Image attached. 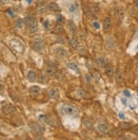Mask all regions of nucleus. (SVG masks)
<instances>
[{"label": "nucleus", "instance_id": "obj_20", "mask_svg": "<svg viewBox=\"0 0 138 140\" xmlns=\"http://www.w3.org/2000/svg\"><path fill=\"white\" fill-rule=\"evenodd\" d=\"M46 9H47V7H46V4L42 2V3H40L39 4H38L37 6V13L39 14V15H42L43 13H45L46 11Z\"/></svg>", "mask_w": 138, "mask_h": 140}, {"label": "nucleus", "instance_id": "obj_36", "mask_svg": "<svg viewBox=\"0 0 138 140\" xmlns=\"http://www.w3.org/2000/svg\"><path fill=\"white\" fill-rule=\"evenodd\" d=\"M57 20H58V22H60V23L64 22V17L61 15H59L57 16Z\"/></svg>", "mask_w": 138, "mask_h": 140}, {"label": "nucleus", "instance_id": "obj_23", "mask_svg": "<svg viewBox=\"0 0 138 140\" xmlns=\"http://www.w3.org/2000/svg\"><path fill=\"white\" fill-rule=\"evenodd\" d=\"M105 72H106V74H107V76H109V77H113V75L114 74V68H113L112 65H107Z\"/></svg>", "mask_w": 138, "mask_h": 140}, {"label": "nucleus", "instance_id": "obj_30", "mask_svg": "<svg viewBox=\"0 0 138 140\" xmlns=\"http://www.w3.org/2000/svg\"><path fill=\"white\" fill-rule=\"evenodd\" d=\"M70 44H71V46L74 49H76V48L78 47V40L75 38V36L71 38V39H70Z\"/></svg>", "mask_w": 138, "mask_h": 140}, {"label": "nucleus", "instance_id": "obj_27", "mask_svg": "<svg viewBox=\"0 0 138 140\" xmlns=\"http://www.w3.org/2000/svg\"><path fill=\"white\" fill-rule=\"evenodd\" d=\"M91 10L96 15V14L99 13V11H100V6H99L98 3H93V4H92Z\"/></svg>", "mask_w": 138, "mask_h": 140}, {"label": "nucleus", "instance_id": "obj_41", "mask_svg": "<svg viewBox=\"0 0 138 140\" xmlns=\"http://www.w3.org/2000/svg\"><path fill=\"white\" fill-rule=\"evenodd\" d=\"M57 42H59V43H64V40L63 38H61V37H59V38H57Z\"/></svg>", "mask_w": 138, "mask_h": 140}, {"label": "nucleus", "instance_id": "obj_45", "mask_svg": "<svg viewBox=\"0 0 138 140\" xmlns=\"http://www.w3.org/2000/svg\"><path fill=\"white\" fill-rule=\"evenodd\" d=\"M119 117H120V119H122V120L125 119V116H124V114H123V113H121V112L119 113Z\"/></svg>", "mask_w": 138, "mask_h": 140}, {"label": "nucleus", "instance_id": "obj_9", "mask_svg": "<svg viewBox=\"0 0 138 140\" xmlns=\"http://www.w3.org/2000/svg\"><path fill=\"white\" fill-rule=\"evenodd\" d=\"M55 53H56V54H57V55L60 58H64V57H66V56H67L66 50H65V49H64V48H62V47L57 48V49H55Z\"/></svg>", "mask_w": 138, "mask_h": 140}, {"label": "nucleus", "instance_id": "obj_21", "mask_svg": "<svg viewBox=\"0 0 138 140\" xmlns=\"http://www.w3.org/2000/svg\"><path fill=\"white\" fill-rule=\"evenodd\" d=\"M54 33H56V34H63V33L64 32V27L62 25L58 24L54 26Z\"/></svg>", "mask_w": 138, "mask_h": 140}, {"label": "nucleus", "instance_id": "obj_15", "mask_svg": "<svg viewBox=\"0 0 138 140\" xmlns=\"http://www.w3.org/2000/svg\"><path fill=\"white\" fill-rule=\"evenodd\" d=\"M29 92L31 95H38L41 92V88L38 86H31L29 88Z\"/></svg>", "mask_w": 138, "mask_h": 140}, {"label": "nucleus", "instance_id": "obj_14", "mask_svg": "<svg viewBox=\"0 0 138 140\" xmlns=\"http://www.w3.org/2000/svg\"><path fill=\"white\" fill-rule=\"evenodd\" d=\"M15 107L13 104H7L4 107V112L6 114L11 115L13 113H15Z\"/></svg>", "mask_w": 138, "mask_h": 140}, {"label": "nucleus", "instance_id": "obj_3", "mask_svg": "<svg viewBox=\"0 0 138 140\" xmlns=\"http://www.w3.org/2000/svg\"><path fill=\"white\" fill-rule=\"evenodd\" d=\"M32 48L37 52H42L44 49V42L42 38H36L32 42Z\"/></svg>", "mask_w": 138, "mask_h": 140}, {"label": "nucleus", "instance_id": "obj_7", "mask_svg": "<svg viewBox=\"0 0 138 140\" xmlns=\"http://www.w3.org/2000/svg\"><path fill=\"white\" fill-rule=\"evenodd\" d=\"M68 26H69V29H70V32L73 36H76L77 35V27L75 26V22L72 20H69L68 21Z\"/></svg>", "mask_w": 138, "mask_h": 140}, {"label": "nucleus", "instance_id": "obj_35", "mask_svg": "<svg viewBox=\"0 0 138 140\" xmlns=\"http://www.w3.org/2000/svg\"><path fill=\"white\" fill-rule=\"evenodd\" d=\"M39 81H40V82H42V83H46L47 82V77H46L44 74H41L39 77Z\"/></svg>", "mask_w": 138, "mask_h": 140}, {"label": "nucleus", "instance_id": "obj_48", "mask_svg": "<svg viewBox=\"0 0 138 140\" xmlns=\"http://www.w3.org/2000/svg\"><path fill=\"white\" fill-rule=\"evenodd\" d=\"M135 65H136V67H137V68L138 69V61L136 62V64H135Z\"/></svg>", "mask_w": 138, "mask_h": 140}, {"label": "nucleus", "instance_id": "obj_18", "mask_svg": "<svg viewBox=\"0 0 138 140\" xmlns=\"http://www.w3.org/2000/svg\"><path fill=\"white\" fill-rule=\"evenodd\" d=\"M119 127L122 130H130L132 128V125L129 122H120Z\"/></svg>", "mask_w": 138, "mask_h": 140}, {"label": "nucleus", "instance_id": "obj_44", "mask_svg": "<svg viewBox=\"0 0 138 140\" xmlns=\"http://www.w3.org/2000/svg\"><path fill=\"white\" fill-rule=\"evenodd\" d=\"M123 93L126 97H130V96H131V95H130V92H129L128 90H124Z\"/></svg>", "mask_w": 138, "mask_h": 140}, {"label": "nucleus", "instance_id": "obj_33", "mask_svg": "<svg viewBox=\"0 0 138 140\" xmlns=\"http://www.w3.org/2000/svg\"><path fill=\"white\" fill-rule=\"evenodd\" d=\"M92 77H93V79H94L96 81H100V79H101V74L99 73L98 71H93V73H92Z\"/></svg>", "mask_w": 138, "mask_h": 140}, {"label": "nucleus", "instance_id": "obj_52", "mask_svg": "<svg viewBox=\"0 0 138 140\" xmlns=\"http://www.w3.org/2000/svg\"><path fill=\"white\" fill-rule=\"evenodd\" d=\"M137 49H138V46H137Z\"/></svg>", "mask_w": 138, "mask_h": 140}, {"label": "nucleus", "instance_id": "obj_16", "mask_svg": "<svg viewBox=\"0 0 138 140\" xmlns=\"http://www.w3.org/2000/svg\"><path fill=\"white\" fill-rule=\"evenodd\" d=\"M115 15L119 20H122L124 19V17H125V11H124V10H122V9L118 8L116 9L115 10Z\"/></svg>", "mask_w": 138, "mask_h": 140}, {"label": "nucleus", "instance_id": "obj_4", "mask_svg": "<svg viewBox=\"0 0 138 140\" xmlns=\"http://www.w3.org/2000/svg\"><path fill=\"white\" fill-rule=\"evenodd\" d=\"M37 29H38V23H37V21L35 20V19H33V20H31L29 23L30 33H31V34H32V33L37 32Z\"/></svg>", "mask_w": 138, "mask_h": 140}, {"label": "nucleus", "instance_id": "obj_47", "mask_svg": "<svg viewBox=\"0 0 138 140\" xmlns=\"http://www.w3.org/2000/svg\"><path fill=\"white\" fill-rule=\"evenodd\" d=\"M135 6L137 7V8H138V0H136L135 1Z\"/></svg>", "mask_w": 138, "mask_h": 140}, {"label": "nucleus", "instance_id": "obj_32", "mask_svg": "<svg viewBox=\"0 0 138 140\" xmlns=\"http://www.w3.org/2000/svg\"><path fill=\"white\" fill-rule=\"evenodd\" d=\"M39 120H40L42 122L45 123V124H49V119H48V117H47V116H45V115H41V116H39Z\"/></svg>", "mask_w": 138, "mask_h": 140}, {"label": "nucleus", "instance_id": "obj_29", "mask_svg": "<svg viewBox=\"0 0 138 140\" xmlns=\"http://www.w3.org/2000/svg\"><path fill=\"white\" fill-rule=\"evenodd\" d=\"M112 134L113 136H114V137L116 138H120V136L123 134V131H122V129L119 128V129H114V131L112 132Z\"/></svg>", "mask_w": 138, "mask_h": 140}, {"label": "nucleus", "instance_id": "obj_43", "mask_svg": "<svg viewBox=\"0 0 138 140\" xmlns=\"http://www.w3.org/2000/svg\"><path fill=\"white\" fill-rule=\"evenodd\" d=\"M0 3H2L3 5L8 4V3H9V0H0Z\"/></svg>", "mask_w": 138, "mask_h": 140}, {"label": "nucleus", "instance_id": "obj_10", "mask_svg": "<svg viewBox=\"0 0 138 140\" xmlns=\"http://www.w3.org/2000/svg\"><path fill=\"white\" fill-rule=\"evenodd\" d=\"M84 12H85V14H86V15L88 17V18L96 19V15H95V14L92 11L91 8H89V7H87V6H84Z\"/></svg>", "mask_w": 138, "mask_h": 140}, {"label": "nucleus", "instance_id": "obj_42", "mask_svg": "<svg viewBox=\"0 0 138 140\" xmlns=\"http://www.w3.org/2000/svg\"><path fill=\"white\" fill-rule=\"evenodd\" d=\"M93 26H94V27L96 28V29H99V28H100V24H99L98 21H94V22H93Z\"/></svg>", "mask_w": 138, "mask_h": 140}, {"label": "nucleus", "instance_id": "obj_40", "mask_svg": "<svg viewBox=\"0 0 138 140\" xmlns=\"http://www.w3.org/2000/svg\"><path fill=\"white\" fill-rule=\"evenodd\" d=\"M132 132L138 134V125H136V126H134V127H132Z\"/></svg>", "mask_w": 138, "mask_h": 140}, {"label": "nucleus", "instance_id": "obj_2", "mask_svg": "<svg viewBox=\"0 0 138 140\" xmlns=\"http://www.w3.org/2000/svg\"><path fill=\"white\" fill-rule=\"evenodd\" d=\"M75 110V106H73L70 104H68V103L64 104L61 107V113L63 115H68V116H70V115L74 114Z\"/></svg>", "mask_w": 138, "mask_h": 140}, {"label": "nucleus", "instance_id": "obj_6", "mask_svg": "<svg viewBox=\"0 0 138 140\" xmlns=\"http://www.w3.org/2000/svg\"><path fill=\"white\" fill-rule=\"evenodd\" d=\"M66 74H67V71L65 69H60V70H58L56 72V75H55V77L57 80H59V81H62L66 77Z\"/></svg>", "mask_w": 138, "mask_h": 140}, {"label": "nucleus", "instance_id": "obj_17", "mask_svg": "<svg viewBox=\"0 0 138 140\" xmlns=\"http://www.w3.org/2000/svg\"><path fill=\"white\" fill-rule=\"evenodd\" d=\"M59 90L57 88H52V89L49 91V97L53 100H55L59 97Z\"/></svg>", "mask_w": 138, "mask_h": 140}, {"label": "nucleus", "instance_id": "obj_13", "mask_svg": "<svg viewBox=\"0 0 138 140\" xmlns=\"http://www.w3.org/2000/svg\"><path fill=\"white\" fill-rule=\"evenodd\" d=\"M48 10L52 12H59L60 11V9H59V5H58L56 3H54V2H52V3H49Z\"/></svg>", "mask_w": 138, "mask_h": 140}, {"label": "nucleus", "instance_id": "obj_50", "mask_svg": "<svg viewBox=\"0 0 138 140\" xmlns=\"http://www.w3.org/2000/svg\"><path fill=\"white\" fill-rule=\"evenodd\" d=\"M37 1L39 2V3H42V2H44L45 0H37Z\"/></svg>", "mask_w": 138, "mask_h": 140}, {"label": "nucleus", "instance_id": "obj_26", "mask_svg": "<svg viewBox=\"0 0 138 140\" xmlns=\"http://www.w3.org/2000/svg\"><path fill=\"white\" fill-rule=\"evenodd\" d=\"M97 63H98L99 67H101V68H104V67L106 66L105 60H104L103 58H102V57H99V58L97 59Z\"/></svg>", "mask_w": 138, "mask_h": 140}, {"label": "nucleus", "instance_id": "obj_37", "mask_svg": "<svg viewBox=\"0 0 138 140\" xmlns=\"http://www.w3.org/2000/svg\"><path fill=\"white\" fill-rule=\"evenodd\" d=\"M49 26H50V23H49V20H46L43 22V26H44V28H45L46 30H48Z\"/></svg>", "mask_w": 138, "mask_h": 140}, {"label": "nucleus", "instance_id": "obj_39", "mask_svg": "<svg viewBox=\"0 0 138 140\" xmlns=\"http://www.w3.org/2000/svg\"><path fill=\"white\" fill-rule=\"evenodd\" d=\"M85 79H86V81H87V82H90L92 80L91 75H89V74H86V75H85Z\"/></svg>", "mask_w": 138, "mask_h": 140}, {"label": "nucleus", "instance_id": "obj_11", "mask_svg": "<svg viewBox=\"0 0 138 140\" xmlns=\"http://www.w3.org/2000/svg\"><path fill=\"white\" fill-rule=\"evenodd\" d=\"M56 69L54 66H53V65H50V66H48L47 68V70H46V74H47L48 77H55L56 75Z\"/></svg>", "mask_w": 138, "mask_h": 140}, {"label": "nucleus", "instance_id": "obj_1", "mask_svg": "<svg viewBox=\"0 0 138 140\" xmlns=\"http://www.w3.org/2000/svg\"><path fill=\"white\" fill-rule=\"evenodd\" d=\"M9 45L10 49H12L17 54H22L24 52V44L17 38H13V39L10 40L9 42Z\"/></svg>", "mask_w": 138, "mask_h": 140}, {"label": "nucleus", "instance_id": "obj_12", "mask_svg": "<svg viewBox=\"0 0 138 140\" xmlns=\"http://www.w3.org/2000/svg\"><path fill=\"white\" fill-rule=\"evenodd\" d=\"M111 26H112V20H111V19L109 18V17L104 19V20H103L104 31H109V30H110Z\"/></svg>", "mask_w": 138, "mask_h": 140}, {"label": "nucleus", "instance_id": "obj_19", "mask_svg": "<svg viewBox=\"0 0 138 140\" xmlns=\"http://www.w3.org/2000/svg\"><path fill=\"white\" fill-rule=\"evenodd\" d=\"M27 78H28V80L30 81H31V82L36 81V80H37L36 73H35L33 70H29V71H28V74H27Z\"/></svg>", "mask_w": 138, "mask_h": 140}, {"label": "nucleus", "instance_id": "obj_49", "mask_svg": "<svg viewBox=\"0 0 138 140\" xmlns=\"http://www.w3.org/2000/svg\"><path fill=\"white\" fill-rule=\"evenodd\" d=\"M26 1H27V3H31V2H32V0H26Z\"/></svg>", "mask_w": 138, "mask_h": 140}, {"label": "nucleus", "instance_id": "obj_34", "mask_svg": "<svg viewBox=\"0 0 138 140\" xmlns=\"http://www.w3.org/2000/svg\"><path fill=\"white\" fill-rule=\"evenodd\" d=\"M76 94L78 95L79 97H81V98H83V97L86 96V92H85L83 89L80 88V89H78V90H77V91H76Z\"/></svg>", "mask_w": 138, "mask_h": 140}, {"label": "nucleus", "instance_id": "obj_28", "mask_svg": "<svg viewBox=\"0 0 138 140\" xmlns=\"http://www.w3.org/2000/svg\"><path fill=\"white\" fill-rule=\"evenodd\" d=\"M67 66H68V68L71 69V70H75V71H76L77 73H79L78 66H77V65H75V63H72V62H70V63L67 64Z\"/></svg>", "mask_w": 138, "mask_h": 140}, {"label": "nucleus", "instance_id": "obj_51", "mask_svg": "<svg viewBox=\"0 0 138 140\" xmlns=\"http://www.w3.org/2000/svg\"><path fill=\"white\" fill-rule=\"evenodd\" d=\"M3 89V87H2V85H0V90Z\"/></svg>", "mask_w": 138, "mask_h": 140}, {"label": "nucleus", "instance_id": "obj_25", "mask_svg": "<svg viewBox=\"0 0 138 140\" xmlns=\"http://www.w3.org/2000/svg\"><path fill=\"white\" fill-rule=\"evenodd\" d=\"M83 124H84V126L87 129H93V125L90 120L86 119V118H85V119L83 120Z\"/></svg>", "mask_w": 138, "mask_h": 140}, {"label": "nucleus", "instance_id": "obj_8", "mask_svg": "<svg viewBox=\"0 0 138 140\" xmlns=\"http://www.w3.org/2000/svg\"><path fill=\"white\" fill-rule=\"evenodd\" d=\"M98 130L100 133L102 134H108L109 132V127L106 124H103V123H100L98 125Z\"/></svg>", "mask_w": 138, "mask_h": 140}, {"label": "nucleus", "instance_id": "obj_38", "mask_svg": "<svg viewBox=\"0 0 138 140\" xmlns=\"http://www.w3.org/2000/svg\"><path fill=\"white\" fill-rule=\"evenodd\" d=\"M75 9H76V7H75V5H74V4H70V8H69V10H70V13H73V12L75 10Z\"/></svg>", "mask_w": 138, "mask_h": 140}, {"label": "nucleus", "instance_id": "obj_31", "mask_svg": "<svg viewBox=\"0 0 138 140\" xmlns=\"http://www.w3.org/2000/svg\"><path fill=\"white\" fill-rule=\"evenodd\" d=\"M114 74H115L116 79H117L119 81H122V78H123V76H122L121 70H120V69H116V70H115V72H114Z\"/></svg>", "mask_w": 138, "mask_h": 140}, {"label": "nucleus", "instance_id": "obj_24", "mask_svg": "<svg viewBox=\"0 0 138 140\" xmlns=\"http://www.w3.org/2000/svg\"><path fill=\"white\" fill-rule=\"evenodd\" d=\"M15 26H16L17 28H19V29H22L23 27H24L25 26V21L23 19L21 18H18L15 21Z\"/></svg>", "mask_w": 138, "mask_h": 140}, {"label": "nucleus", "instance_id": "obj_5", "mask_svg": "<svg viewBox=\"0 0 138 140\" xmlns=\"http://www.w3.org/2000/svg\"><path fill=\"white\" fill-rule=\"evenodd\" d=\"M31 127H32V128L36 131V132H37L38 134H43L44 132H45V128H44L42 125L36 123V122L31 123Z\"/></svg>", "mask_w": 138, "mask_h": 140}, {"label": "nucleus", "instance_id": "obj_22", "mask_svg": "<svg viewBox=\"0 0 138 140\" xmlns=\"http://www.w3.org/2000/svg\"><path fill=\"white\" fill-rule=\"evenodd\" d=\"M114 38H107V40H106V45H107V48L109 49H112L114 48Z\"/></svg>", "mask_w": 138, "mask_h": 140}, {"label": "nucleus", "instance_id": "obj_46", "mask_svg": "<svg viewBox=\"0 0 138 140\" xmlns=\"http://www.w3.org/2000/svg\"><path fill=\"white\" fill-rule=\"evenodd\" d=\"M121 102L122 103H123V104H125H125H126V99H125V98H123V99H121Z\"/></svg>", "mask_w": 138, "mask_h": 140}]
</instances>
